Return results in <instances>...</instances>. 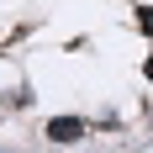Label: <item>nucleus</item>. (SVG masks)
<instances>
[{
    "label": "nucleus",
    "instance_id": "1",
    "mask_svg": "<svg viewBox=\"0 0 153 153\" xmlns=\"http://www.w3.org/2000/svg\"><path fill=\"white\" fill-rule=\"evenodd\" d=\"M48 137L69 148V143H79V137H85V122H79V116H53V122H48Z\"/></svg>",
    "mask_w": 153,
    "mask_h": 153
},
{
    "label": "nucleus",
    "instance_id": "2",
    "mask_svg": "<svg viewBox=\"0 0 153 153\" xmlns=\"http://www.w3.org/2000/svg\"><path fill=\"white\" fill-rule=\"evenodd\" d=\"M137 27H143V32L153 37V5H143V16H137Z\"/></svg>",
    "mask_w": 153,
    "mask_h": 153
},
{
    "label": "nucleus",
    "instance_id": "3",
    "mask_svg": "<svg viewBox=\"0 0 153 153\" xmlns=\"http://www.w3.org/2000/svg\"><path fill=\"white\" fill-rule=\"evenodd\" d=\"M143 74H148V79H153V53H148V58H143Z\"/></svg>",
    "mask_w": 153,
    "mask_h": 153
}]
</instances>
